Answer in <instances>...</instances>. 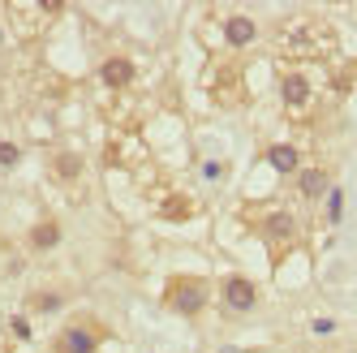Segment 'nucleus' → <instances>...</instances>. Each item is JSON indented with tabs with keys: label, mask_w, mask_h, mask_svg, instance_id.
<instances>
[{
	"label": "nucleus",
	"mask_w": 357,
	"mask_h": 353,
	"mask_svg": "<svg viewBox=\"0 0 357 353\" xmlns=\"http://www.w3.org/2000/svg\"><path fill=\"white\" fill-rule=\"evenodd\" d=\"M17 160H22V147L9 142V138H0V168H13Z\"/></svg>",
	"instance_id": "nucleus-13"
},
{
	"label": "nucleus",
	"mask_w": 357,
	"mask_h": 353,
	"mask_svg": "<svg viewBox=\"0 0 357 353\" xmlns=\"http://www.w3.org/2000/svg\"><path fill=\"white\" fill-rule=\"evenodd\" d=\"M56 306H61L56 293H35V297H31V310H56Z\"/></svg>",
	"instance_id": "nucleus-14"
},
{
	"label": "nucleus",
	"mask_w": 357,
	"mask_h": 353,
	"mask_svg": "<svg viewBox=\"0 0 357 353\" xmlns=\"http://www.w3.org/2000/svg\"><path fill=\"white\" fill-rule=\"evenodd\" d=\"M254 35H259V27H254L250 17H228V22H224V39L233 43V47H245V43H254Z\"/></svg>",
	"instance_id": "nucleus-10"
},
{
	"label": "nucleus",
	"mask_w": 357,
	"mask_h": 353,
	"mask_svg": "<svg viewBox=\"0 0 357 353\" xmlns=\"http://www.w3.org/2000/svg\"><path fill=\"white\" fill-rule=\"evenodd\" d=\"M280 104H284L293 117H301L305 108L314 104V82L305 78L301 69H289V73H280Z\"/></svg>",
	"instance_id": "nucleus-4"
},
{
	"label": "nucleus",
	"mask_w": 357,
	"mask_h": 353,
	"mask_svg": "<svg viewBox=\"0 0 357 353\" xmlns=\"http://www.w3.org/2000/svg\"><path fill=\"white\" fill-rule=\"evenodd\" d=\"M99 78H104V87H112V91H125L138 78V69H134L130 57H108L104 65H99Z\"/></svg>",
	"instance_id": "nucleus-7"
},
{
	"label": "nucleus",
	"mask_w": 357,
	"mask_h": 353,
	"mask_svg": "<svg viewBox=\"0 0 357 353\" xmlns=\"http://www.w3.org/2000/svg\"><path fill=\"white\" fill-rule=\"evenodd\" d=\"M331 190V172L327 168H301L297 172V194L301 198H310V203H314V198H323Z\"/></svg>",
	"instance_id": "nucleus-8"
},
{
	"label": "nucleus",
	"mask_w": 357,
	"mask_h": 353,
	"mask_svg": "<svg viewBox=\"0 0 357 353\" xmlns=\"http://www.w3.org/2000/svg\"><path fill=\"white\" fill-rule=\"evenodd\" d=\"M207 297H211V289H207V280H198V276H172L168 280V289H164V301H168V310H176V315H202V306H207Z\"/></svg>",
	"instance_id": "nucleus-2"
},
{
	"label": "nucleus",
	"mask_w": 357,
	"mask_h": 353,
	"mask_svg": "<svg viewBox=\"0 0 357 353\" xmlns=\"http://www.w3.org/2000/svg\"><path fill=\"white\" fill-rule=\"evenodd\" d=\"M280 47H284L289 57H327L336 52V35H331V27H323V22H293V27L280 35Z\"/></svg>",
	"instance_id": "nucleus-1"
},
{
	"label": "nucleus",
	"mask_w": 357,
	"mask_h": 353,
	"mask_svg": "<svg viewBox=\"0 0 357 353\" xmlns=\"http://www.w3.org/2000/svg\"><path fill=\"white\" fill-rule=\"evenodd\" d=\"M56 241H61V224H56V220L35 224V233H31V246H35V250H52Z\"/></svg>",
	"instance_id": "nucleus-11"
},
{
	"label": "nucleus",
	"mask_w": 357,
	"mask_h": 353,
	"mask_svg": "<svg viewBox=\"0 0 357 353\" xmlns=\"http://www.w3.org/2000/svg\"><path fill=\"white\" fill-rule=\"evenodd\" d=\"M99 345H104V327H99L95 319H78V323H69L56 336L52 353H95Z\"/></svg>",
	"instance_id": "nucleus-3"
},
{
	"label": "nucleus",
	"mask_w": 357,
	"mask_h": 353,
	"mask_svg": "<svg viewBox=\"0 0 357 353\" xmlns=\"http://www.w3.org/2000/svg\"><path fill=\"white\" fill-rule=\"evenodd\" d=\"M259 233H263V241H271L275 250H284V246L297 241V220H293L284 207H271V211L259 220Z\"/></svg>",
	"instance_id": "nucleus-5"
},
{
	"label": "nucleus",
	"mask_w": 357,
	"mask_h": 353,
	"mask_svg": "<svg viewBox=\"0 0 357 353\" xmlns=\"http://www.w3.org/2000/svg\"><path fill=\"white\" fill-rule=\"evenodd\" d=\"M340 207H344L340 190H327V220H340Z\"/></svg>",
	"instance_id": "nucleus-15"
},
{
	"label": "nucleus",
	"mask_w": 357,
	"mask_h": 353,
	"mask_svg": "<svg viewBox=\"0 0 357 353\" xmlns=\"http://www.w3.org/2000/svg\"><path fill=\"white\" fill-rule=\"evenodd\" d=\"M0 353H9V336H5V327H0Z\"/></svg>",
	"instance_id": "nucleus-16"
},
{
	"label": "nucleus",
	"mask_w": 357,
	"mask_h": 353,
	"mask_svg": "<svg viewBox=\"0 0 357 353\" xmlns=\"http://www.w3.org/2000/svg\"><path fill=\"white\" fill-rule=\"evenodd\" d=\"M220 297L233 315H245V310H254V301H259V289H254V280H245V276H228L220 285Z\"/></svg>",
	"instance_id": "nucleus-6"
},
{
	"label": "nucleus",
	"mask_w": 357,
	"mask_h": 353,
	"mask_svg": "<svg viewBox=\"0 0 357 353\" xmlns=\"http://www.w3.org/2000/svg\"><path fill=\"white\" fill-rule=\"evenodd\" d=\"M267 164H271L280 176H297V172H301V151L289 147V142H275V147L267 151Z\"/></svg>",
	"instance_id": "nucleus-9"
},
{
	"label": "nucleus",
	"mask_w": 357,
	"mask_h": 353,
	"mask_svg": "<svg viewBox=\"0 0 357 353\" xmlns=\"http://www.w3.org/2000/svg\"><path fill=\"white\" fill-rule=\"evenodd\" d=\"M52 168H56L61 181H78V176H82V156H69V151H65V156L52 160Z\"/></svg>",
	"instance_id": "nucleus-12"
}]
</instances>
